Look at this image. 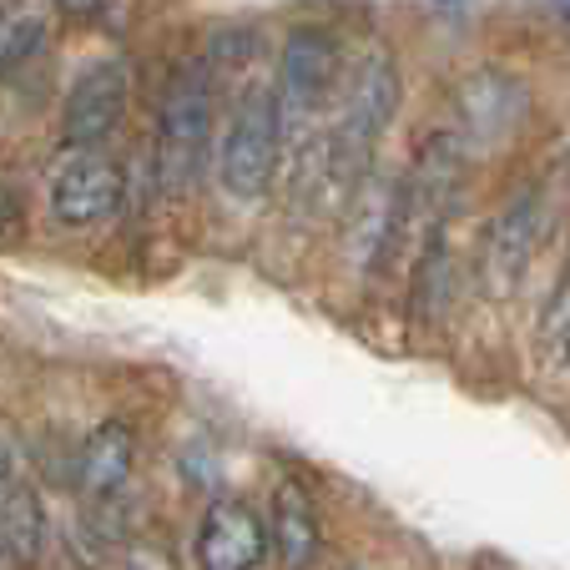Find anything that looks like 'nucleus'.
<instances>
[{
    "label": "nucleus",
    "instance_id": "obj_1",
    "mask_svg": "<svg viewBox=\"0 0 570 570\" xmlns=\"http://www.w3.org/2000/svg\"><path fill=\"white\" fill-rule=\"evenodd\" d=\"M399 111V66L389 51H368L354 71V87H348L344 117L328 131V187L344 197H354L364 187L368 167H374V147L389 131Z\"/></svg>",
    "mask_w": 570,
    "mask_h": 570
},
{
    "label": "nucleus",
    "instance_id": "obj_2",
    "mask_svg": "<svg viewBox=\"0 0 570 570\" xmlns=\"http://www.w3.org/2000/svg\"><path fill=\"white\" fill-rule=\"evenodd\" d=\"M283 151V127H278V91L253 81L233 97L223 127V147H217V177L237 203H258L273 187Z\"/></svg>",
    "mask_w": 570,
    "mask_h": 570
},
{
    "label": "nucleus",
    "instance_id": "obj_3",
    "mask_svg": "<svg viewBox=\"0 0 570 570\" xmlns=\"http://www.w3.org/2000/svg\"><path fill=\"white\" fill-rule=\"evenodd\" d=\"M207 147H213V81L203 66H187L167 87L157 127V177L167 193H187L203 177Z\"/></svg>",
    "mask_w": 570,
    "mask_h": 570
},
{
    "label": "nucleus",
    "instance_id": "obj_4",
    "mask_svg": "<svg viewBox=\"0 0 570 570\" xmlns=\"http://www.w3.org/2000/svg\"><path fill=\"white\" fill-rule=\"evenodd\" d=\"M338 76H344V51L328 31L318 26H303L283 41V56H278V127L283 137H293L298 127H308L328 97L338 91Z\"/></svg>",
    "mask_w": 570,
    "mask_h": 570
},
{
    "label": "nucleus",
    "instance_id": "obj_5",
    "mask_svg": "<svg viewBox=\"0 0 570 570\" xmlns=\"http://www.w3.org/2000/svg\"><path fill=\"white\" fill-rule=\"evenodd\" d=\"M127 197V177L101 147L61 151L51 167V217L61 227H97Z\"/></svg>",
    "mask_w": 570,
    "mask_h": 570
},
{
    "label": "nucleus",
    "instance_id": "obj_6",
    "mask_svg": "<svg viewBox=\"0 0 570 570\" xmlns=\"http://www.w3.org/2000/svg\"><path fill=\"white\" fill-rule=\"evenodd\" d=\"M127 97H131V71L121 56L87 66L76 76V87L66 91V111H61V147L81 151V147H101L111 131L127 117Z\"/></svg>",
    "mask_w": 570,
    "mask_h": 570
},
{
    "label": "nucleus",
    "instance_id": "obj_7",
    "mask_svg": "<svg viewBox=\"0 0 570 570\" xmlns=\"http://www.w3.org/2000/svg\"><path fill=\"white\" fill-rule=\"evenodd\" d=\"M197 566L203 570H258L268 560V520L248 500H213L197 525Z\"/></svg>",
    "mask_w": 570,
    "mask_h": 570
},
{
    "label": "nucleus",
    "instance_id": "obj_8",
    "mask_svg": "<svg viewBox=\"0 0 570 570\" xmlns=\"http://www.w3.org/2000/svg\"><path fill=\"white\" fill-rule=\"evenodd\" d=\"M131 470H137V434L121 420H107L87 434V444L76 450V484L91 505L101 500H117L127 490Z\"/></svg>",
    "mask_w": 570,
    "mask_h": 570
},
{
    "label": "nucleus",
    "instance_id": "obj_9",
    "mask_svg": "<svg viewBox=\"0 0 570 570\" xmlns=\"http://www.w3.org/2000/svg\"><path fill=\"white\" fill-rule=\"evenodd\" d=\"M540 227H546V197H540L535 187H525V193L510 197L505 213L490 227V283H495V288L520 283V273H525L530 253H535V243H540Z\"/></svg>",
    "mask_w": 570,
    "mask_h": 570
},
{
    "label": "nucleus",
    "instance_id": "obj_10",
    "mask_svg": "<svg viewBox=\"0 0 570 570\" xmlns=\"http://www.w3.org/2000/svg\"><path fill=\"white\" fill-rule=\"evenodd\" d=\"M268 546L278 550V560L288 570H308L313 556L323 546V530H318V505L313 495L303 490L298 480H278L273 490V505H268Z\"/></svg>",
    "mask_w": 570,
    "mask_h": 570
},
{
    "label": "nucleus",
    "instance_id": "obj_11",
    "mask_svg": "<svg viewBox=\"0 0 570 570\" xmlns=\"http://www.w3.org/2000/svg\"><path fill=\"white\" fill-rule=\"evenodd\" d=\"M46 550V515L36 500L31 480L16 474V484L0 495V556L16 566H36Z\"/></svg>",
    "mask_w": 570,
    "mask_h": 570
},
{
    "label": "nucleus",
    "instance_id": "obj_12",
    "mask_svg": "<svg viewBox=\"0 0 570 570\" xmlns=\"http://www.w3.org/2000/svg\"><path fill=\"white\" fill-rule=\"evenodd\" d=\"M535 354L546 364H570V243H566V258H560V273L546 293V308L535 318Z\"/></svg>",
    "mask_w": 570,
    "mask_h": 570
},
{
    "label": "nucleus",
    "instance_id": "obj_13",
    "mask_svg": "<svg viewBox=\"0 0 570 570\" xmlns=\"http://www.w3.org/2000/svg\"><path fill=\"white\" fill-rule=\"evenodd\" d=\"M46 36V16L36 6H11V11H0V71H11L16 61L41 46Z\"/></svg>",
    "mask_w": 570,
    "mask_h": 570
},
{
    "label": "nucleus",
    "instance_id": "obj_14",
    "mask_svg": "<svg viewBox=\"0 0 570 570\" xmlns=\"http://www.w3.org/2000/svg\"><path fill=\"white\" fill-rule=\"evenodd\" d=\"M26 227V193L11 173H0V248H11Z\"/></svg>",
    "mask_w": 570,
    "mask_h": 570
},
{
    "label": "nucleus",
    "instance_id": "obj_15",
    "mask_svg": "<svg viewBox=\"0 0 570 570\" xmlns=\"http://www.w3.org/2000/svg\"><path fill=\"white\" fill-rule=\"evenodd\" d=\"M127 570H177V566H173V556H167L161 546H137L127 556Z\"/></svg>",
    "mask_w": 570,
    "mask_h": 570
},
{
    "label": "nucleus",
    "instance_id": "obj_16",
    "mask_svg": "<svg viewBox=\"0 0 570 570\" xmlns=\"http://www.w3.org/2000/svg\"><path fill=\"white\" fill-rule=\"evenodd\" d=\"M51 6L66 16H97L101 11V0H51Z\"/></svg>",
    "mask_w": 570,
    "mask_h": 570
},
{
    "label": "nucleus",
    "instance_id": "obj_17",
    "mask_svg": "<svg viewBox=\"0 0 570 570\" xmlns=\"http://www.w3.org/2000/svg\"><path fill=\"white\" fill-rule=\"evenodd\" d=\"M16 484V464H11V454H6V444H0V495Z\"/></svg>",
    "mask_w": 570,
    "mask_h": 570
},
{
    "label": "nucleus",
    "instance_id": "obj_18",
    "mask_svg": "<svg viewBox=\"0 0 570 570\" xmlns=\"http://www.w3.org/2000/svg\"><path fill=\"white\" fill-rule=\"evenodd\" d=\"M480 570H505V566H495V560H484V566Z\"/></svg>",
    "mask_w": 570,
    "mask_h": 570
}]
</instances>
